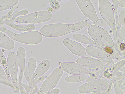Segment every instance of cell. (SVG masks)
I'll return each mask as SVG.
<instances>
[{"label": "cell", "instance_id": "cell-34", "mask_svg": "<svg viewBox=\"0 0 125 94\" xmlns=\"http://www.w3.org/2000/svg\"><path fill=\"white\" fill-rule=\"evenodd\" d=\"M46 76H45L43 75L41 76L33 82V85H36L39 82L44 80Z\"/></svg>", "mask_w": 125, "mask_h": 94}, {"label": "cell", "instance_id": "cell-24", "mask_svg": "<svg viewBox=\"0 0 125 94\" xmlns=\"http://www.w3.org/2000/svg\"><path fill=\"white\" fill-rule=\"evenodd\" d=\"M125 17V11L123 10L120 13L117 30V36H119L121 26L124 21Z\"/></svg>", "mask_w": 125, "mask_h": 94}, {"label": "cell", "instance_id": "cell-12", "mask_svg": "<svg viewBox=\"0 0 125 94\" xmlns=\"http://www.w3.org/2000/svg\"><path fill=\"white\" fill-rule=\"evenodd\" d=\"M77 63L86 68L91 69H98L103 67L104 64L100 60L92 58L82 57L77 60Z\"/></svg>", "mask_w": 125, "mask_h": 94}, {"label": "cell", "instance_id": "cell-42", "mask_svg": "<svg viewBox=\"0 0 125 94\" xmlns=\"http://www.w3.org/2000/svg\"><path fill=\"white\" fill-rule=\"evenodd\" d=\"M125 45L123 43H121L120 45V49L122 51H124L125 50Z\"/></svg>", "mask_w": 125, "mask_h": 94}, {"label": "cell", "instance_id": "cell-3", "mask_svg": "<svg viewBox=\"0 0 125 94\" xmlns=\"http://www.w3.org/2000/svg\"><path fill=\"white\" fill-rule=\"evenodd\" d=\"M52 17L50 12L45 10L15 18L10 21L17 23L34 24L48 22L51 19Z\"/></svg>", "mask_w": 125, "mask_h": 94}, {"label": "cell", "instance_id": "cell-13", "mask_svg": "<svg viewBox=\"0 0 125 94\" xmlns=\"http://www.w3.org/2000/svg\"><path fill=\"white\" fill-rule=\"evenodd\" d=\"M88 54L91 56L96 58L108 59L111 56L104 49L92 45H89L86 48Z\"/></svg>", "mask_w": 125, "mask_h": 94}, {"label": "cell", "instance_id": "cell-17", "mask_svg": "<svg viewBox=\"0 0 125 94\" xmlns=\"http://www.w3.org/2000/svg\"><path fill=\"white\" fill-rule=\"evenodd\" d=\"M73 37L74 39L79 42L86 44L97 47L102 48L104 47L99 45L86 36L78 34H74Z\"/></svg>", "mask_w": 125, "mask_h": 94}, {"label": "cell", "instance_id": "cell-16", "mask_svg": "<svg viewBox=\"0 0 125 94\" xmlns=\"http://www.w3.org/2000/svg\"><path fill=\"white\" fill-rule=\"evenodd\" d=\"M0 47L6 49L11 50L14 48L15 44L11 39L0 32Z\"/></svg>", "mask_w": 125, "mask_h": 94}, {"label": "cell", "instance_id": "cell-14", "mask_svg": "<svg viewBox=\"0 0 125 94\" xmlns=\"http://www.w3.org/2000/svg\"><path fill=\"white\" fill-rule=\"evenodd\" d=\"M17 57L20 68V73L19 78V82H22L24 70L25 67V59L26 52L25 49L23 47H19L18 50Z\"/></svg>", "mask_w": 125, "mask_h": 94}, {"label": "cell", "instance_id": "cell-45", "mask_svg": "<svg viewBox=\"0 0 125 94\" xmlns=\"http://www.w3.org/2000/svg\"><path fill=\"white\" fill-rule=\"evenodd\" d=\"M121 94H124L123 93H122Z\"/></svg>", "mask_w": 125, "mask_h": 94}, {"label": "cell", "instance_id": "cell-38", "mask_svg": "<svg viewBox=\"0 0 125 94\" xmlns=\"http://www.w3.org/2000/svg\"><path fill=\"white\" fill-rule=\"evenodd\" d=\"M104 50L107 53L112 54L113 53V50L112 49L109 47H106L104 48Z\"/></svg>", "mask_w": 125, "mask_h": 94}, {"label": "cell", "instance_id": "cell-36", "mask_svg": "<svg viewBox=\"0 0 125 94\" xmlns=\"http://www.w3.org/2000/svg\"><path fill=\"white\" fill-rule=\"evenodd\" d=\"M91 75V74H85L80 75L79 78L80 81H84Z\"/></svg>", "mask_w": 125, "mask_h": 94}, {"label": "cell", "instance_id": "cell-9", "mask_svg": "<svg viewBox=\"0 0 125 94\" xmlns=\"http://www.w3.org/2000/svg\"><path fill=\"white\" fill-rule=\"evenodd\" d=\"M77 3L83 14L93 22L97 21L99 18L94 7L89 0H77Z\"/></svg>", "mask_w": 125, "mask_h": 94}, {"label": "cell", "instance_id": "cell-7", "mask_svg": "<svg viewBox=\"0 0 125 94\" xmlns=\"http://www.w3.org/2000/svg\"><path fill=\"white\" fill-rule=\"evenodd\" d=\"M61 68L63 71L74 75L92 74L96 71V70L89 69L83 67L75 62H62L61 64Z\"/></svg>", "mask_w": 125, "mask_h": 94}, {"label": "cell", "instance_id": "cell-26", "mask_svg": "<svg viewBox=\"0 0 125 94\" xmlns=\"http://www.w3.org/2000/svg\"><path fill=\"white\" fill-rule=\"evenodd\" d=\"M80 75H74L67 76L65 79V81L69 82H80Z\"/></svg>", "mask_w": 125, "mask_h": 94}, {"label": "cell", "instance_id": "cell-20", "mask_svg": "<svg viewBox=\"0 0 125 94\" xmlns=\"http://www.w3.org/2000/svg\"><path fill=\"white\" fill-rule=\"evenodd\" d=\"M0 80L6 84L13 89L17 90L18 88L8 78L5 72L0 66Z\"/></svg>", "mask_w": 125, "mask_h": 94}, {"label": "cell", "instance_id": "cell-28", "mask_svg": "<svg viewBox=\"0 0 125 94\" xmlns=\"http://www.w3.org/2000/svg\"><path fill=\"white\" fill-rule=\"evenodd\" d=\"M49 2L52 8L55 10H59L60 7V5L57 0H50Z\"/></svg>", "mask_w": 125, "mask_h": 94}, {"label": "cell", "instance_id": "cell-33", "mask_svg": "<svg viewBox=\"0 0 125 94\" xmlns=\"http://www.w3.org/2000/svg\"><path fill=\"white\" fill-rule=\"evenodd\" d=\"M24 73L26 80L28 82H30V81L29 76L28 67L27 66H25L24 70Z\"/></svg>", "mask_w": 125, "mask_h": 94}, {"label": "cell", "instance_id": "cell-44", "mask_svg": "<svg viewBox=\"0 0 125 94\" xmlns=\"http://www.w3.org/2000/svg\"><path fill=\"white\" fill-rule=\"evenodd\" d=\"M58 2H60L61 0H58Z\"/></svg>", "mask_w": 125, "mask_h": 94}, {"label": "cell", "instance_id": "cell-23", "mask_svg": "<svg viewBox=\"0 0 125 94\" xmlns=\"http://www.w3.org/2000/svg\"><path fill=\"white\" fill-rule=\"evenodd\" d=\"M113 81H111L109 83V86L107 88L95 92L91 94H109L113 89Z\"/></svg>", "mask_w": 125, "mask_h": 94}, {"label": "cell", "instance_id": "cell-21", "mask_svg": "<svg viewBox=\"0 0 125 94\" xmlns=\"http://www.w3.org/2000/svg\"><path fill=\"white\" fill-rule=\"evenodd\" d=\"M18 0H0V11L5 10L14 6Z\"/></svg>", "mask_w": 125, "mask_h": 94}, {"label": "cell", "instance_id": "cell-1", "mask_svg": "<svg viewBox=\"0 0 125 94\" xmlns=\"http://www.w3.org/2000/svg\"><path fill=\"white\" fill-rule=\"evenodd\" d=\"M75 29L73 24H56L44 25L40 31L45 37H58L73 32Z\"/></svg>", "mask_w": 125, "mask_h": 94}, {"label": "cell", "instance_id": "cell-43", "mask_svg": "<svg viewBox=\"0 0 125 94\" xmlns=\"http://www.w3.org/2000/svg\"><path fill=\"white\" fill-rule=\"evenodd\" d=\"M47 10H48L49 11H50V12H51L52 11V10H53L51 8H48V9H47Z\"/></svg>", "mask_w": 125, "mask_h": 94}, {"label": "cell", "instance_id": "cell-40", "mask_svg": "<svg viewBox=\"0 0 125 94\" xmlns=\"http://www.w3.org/2000/svg\"><path fill=\"white\" fill-rule=\"evenodd\" d=\"M125 0H118V4L121 7H125Z\"/></svg>", "mask_w": 125, "mask_h": 94}, {"label": "cell", "instance_id": "cell-5", "mask_svg": "<svg viewBox=\"0 0 125 94\" xmlns=\"http://www.w3.org/2000/svg\"><path fill=\"white\" fill-rule=\"evenodd\" d=\"M43 38L40 32L32 31L15 35L14 39L19 42L28 45H34L40 43Z\"/></svg>", "mask_w": 125, "mask_h": 94}, {"label": "cell", "instance_id": "cell-2", "mask_svg": "<svg viewBox=\"0 0 125 94\" xmlns=\"http://www.w3.org/2000/svg\"><path fill=\"white\" fill-rule=\"evenodd\" d=\"M88 33L95 42L102 46L112 48L114 45L113 40L106 31L95 25L90 26Z\"/></svg>", "mask_w": 125, "mask_h": 94}, {"label": "cell", "instance_id": "cell-4", "mask_svg": "<svg viewBox=\"0 0 125 94\" xmlns=\"http://www.w3.org/2000/svg\"><path fill=\"white\" fill-rule=\"evenodd\" d=\"M63 72L61 67L56 68L44 82L38 94H45L52 89L57 85Z\"/></svg>", "mask_w": 125, "mask_h": 94}, {"label": "cell", "instance_id": "cell-37", "mask_svg": "<svg viewBox=\"0 0 125 94\" xmlns=\"http://www.w3.org/2000/svg\"><path fill=\"white\" fill-rule=\"evenodd\" d=\"M6 33L11 38L14 39V37L15 34L7 29H6Z\"/></svg>", "mask_w": 125, "mask_h": 94}, {"label": "cell", "instance_id": "cell-41", "mask_svg": "<svg viewBox=\"0 0 125 94\" xmlns=\"http://www.w3.org/2000/svg\"><path fill=\"white\" fill-rule=\"evenodd\" d=\"M104 76L106 77L109 78L111 77V75L110 73L108 72H107L105 73L104 74Z\"/></svg>", "mask_w": 125, "mask_h": 94}, {"label": "cell", "instance_id": "cell-30", "mask_svg": "<svg viewBox=\"0 0 125 94\" xmlns=\"http://www.w3.org/2000/svg\"><path fill=\"white\" fill-rule=\"evenodd\" d=\"M119 39L120 43H121L125 38V27H122L120 31Z\"/></svg>", "mask_w": 125, "mask_h": 94}, {"label": "cell", "instance_id": "cell-15", "mask_svg": "<svg viewBox=\"0 0 125 94\" xmlns=\"http://www.w3.org/2000/svg\"><path fill=\"white\" fill-rule=\"evenodd\" d=\"M50 66V62L45 60L42 62L34 73L33 79L31 82H33L45 73L49 69Z\"/></svg>", "mask_w": 125, "mask_h": 94}, {"label": "cell", "instance_id": "cell-18", "mask_svg": "<svg viewBox=\"0 0 125 94\" xmlns=\"http://www.w3.org/2000/svg\"><path fill=\"white\" fill-rule=\"evenodd\" d=\"M4 23L12 28L21 31H32L35 28V26L33 24H29L25 25H18L13 24L11 21L5 20Z\"/></svg>", "mask_w": 125, "mask_h": 94}, {"label": "cell", "instance_id": "cell-10", "mask_svg": "<svg viewBox=\"0 0 125 94\" xmlns=\"http://www.w3.org/2000/svg\"><path fill=\"white\" fill-rule=\"evenodd\" d=\"M63 43L72 53L83 57L92 58L84 47L78 43L66 38L64 39Z\"/></svg>", "mask_w": 125, "mask_h": 94}, {"label": "cell", "instance_id": "cell-19", "mask_svg": "<svg viewBox=\"0 0 125 94\" xmlns=\"http://www.w3.org/2000/svg\"><path fill=\"white\" fill-rule=\"evenodd\" d=\"M36 61L33 58H31L29 60L28 64V72L30 81H32L34 74L36 66Z\"/></svg>", "mask_w": 125, "mask_h": 94}, {"label": "cell", "instance_id": "cell-6", "mask_svg": "<svg viewBox=\"0 0 125 94\" xmlns=\"http://www.w3.org/2000/svg\"><path fill=\"white\" fill-rule=\"evenodd\" d=\"M99 8L100 14L109 25L115 27V21L113 8L108 0H100Z\"/></svg>", "mask_w": 125, "mask_h": 94}, {"label": "cell", "instance_id": "cell-25", "mask_svg": "<svg viewBox=\"0 0 125 94\" xmlns=\"http://www.w3.org/2000/svg\"><path fill=\"white\" fill-rule=\"evenodd\" d=\"M96 72L90 75L86 79V82H88L97 80L100 77L102 72Z\"/></svg>", "mask_w": 125, "mask_h": 94}, {"label": "cell", "instance_id": "cell-27", "mask_svg": "<svg viewBox=\"0 0 125 94\" xmlns=\"http://www.w3.org/2000/svg\"><path fill=\"white\" fill-rule=\"evenodd\" d=\"M75 27L74 32H76L79 31L84 27L88 25L87 20L83 21L78 23H76L73 24Z\"/></svg>", "mask_w": 125, "mask_h": 94}, {"label": "cell", "instance_id": "cell-8", "mask_svg": "<svg viewBox=\"0 0 125 94\" xmlns=\"http://www.w3.org/2000/svg\"><path fill=\"white\" fill-rule=\"evenodd\" d=\"M108 80L106 79H101L89 82L81 86L79 92L85 93L96 92L102 90L109 84Z\"/></svg>", "mask_w": 125, "mask_h": 94}, {"label": "cell", "instance_id": "cell-35", "mask_svg": "<svg viewBox=\"0 0 125 94\" xmlns=\"http://www.w3.org/2000/svg\"><path fill=\"white\" fill-rule=\"evenodd\" d=\"M60 92V90L58 89L52 90L45 94H57Z\"/></svg>", "mask_w": 125, "mask_h": 94}, {"label": "cell", "instance_id": "cell-22", "mask_svg": "<svg viewBox=\"0 0 125 94\" xmlns=\"http://www.w3.org/2000/svg\"><path fill=\"white\" fill-rule=\"evenodd\" d=\"M0 62L3 65L7 77L11 81V79L8 69L6 60L1 49H0Z\"/></svg>", "mask_w": 125, "mask_h": 94}, {"label": "cell", "instance_id": "cell-11", "mask_svg": "<svg viewBox=\"0 0 125 94\" xmlns=\"http://www.w3.org/2000/svg\"><path fill=\"white\" fill-rule=\"evenodd\" d=\"M7 63L13 82H17L18 81L17 75L19 64L18 57L14 52H11L9 54Z\"/></svg>", "mask_w": 125, "mask_h": 94}, {"label": "cell", "instance_id": "cell-31", "mask_svg": "<svg viewBox=\"0 0 125 94\" xmlns=\"http://www.w3.org/2000/svg\"><path fill=\"white\" fill-rule=\"evenodd\" d=\"M95 25L99 26H104L109 25L106 21L104 19H99L96 22L94 23Z\"/></svg>", "mask_w": 125, "mask_h": 94}, {"label": "cell", "instance_id": "cell-29", "mask_svg": "<svg viewBox=\"0 0 125 94\" xmlns=\"http://www.w3.org/2000/svg\"><path fill=\"white\" fill-rule=\"evenodd\" d=\"M112 2L113 7V9L114 12L115 18L117 20L118 0H113Z\"/></svg>", "mask_w": 125, "mask_h": 94}, {"label": "cell", "instance_id": "cell-32", "mask_svg": "<svg viewBox=\"0 0 125 94\" xmlns=\"http://www.w3.org/2000/svg\"><path fill=\"white\" fill-rule=\"evenodd\" d=\"M28 11L27 10L25 9L23 10L22 11H20L15 15L14 16H12V19L14 18L15 17L18 16L20 15H25L28 14Z\"/></svg>", "mask_w": 125, "mask_h": 94}, {"label": "cell", "instance_id": "cell-39", "mask_svg": "<svg viewBox=\"0 0 125 94\" xmlns=\"http://www.w3.org/2000/svg\"><path fill=\"white\" fill-rule=\"evenodd\" d=\"M112 32L115 40V42H116L117 38V32L115 27L113 28L112 30Z\"/></svg>", "mask_w": 125, "mask_h": 94}]
</instances>
